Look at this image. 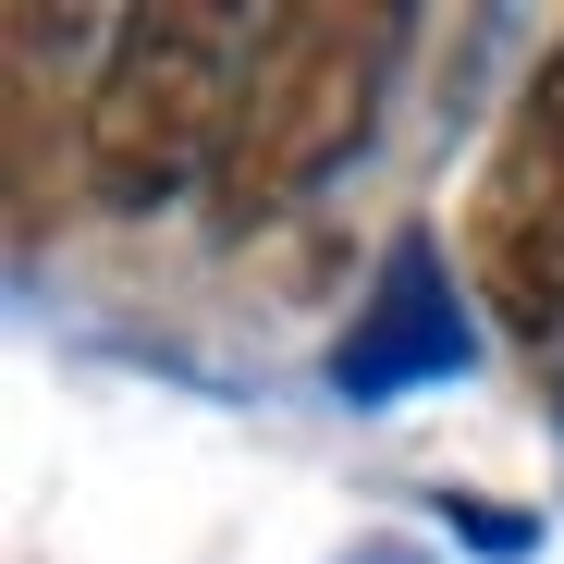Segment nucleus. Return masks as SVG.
<instances>
[{
  "instance_id": "obj_1",
  "label": "nucleus",
  "mask_w": 564,
  "mask_h": 564,
  "mask_svg": "<svg viewBox=\"0 0 564 564\" xmlns=\"http://www.w3.org/2000/svg\"><path fill=\"white\" fill-rule=\"evenodd\" d=\"M393 50H405V13L381 0H295L270 13L258 50H246V99H234V135H221V172H209V221L221 234H258L282 209H307L319 184L368 148L393 99Z\"/></svg>"
},
{
  "instance_id": "obj_2",
  "label": "nucleus",
  "mask_w": 564,
  "mask_h": 564,
  "mask_svg": "<svg viewBox=\"0 0 564 564\" xmlns=\"http://www.w3.org/2000/svg\"><path fill=\"white\" fill-rule=\"evenodd\" d=\"M246 25L221 0H135L99 37V74H86V197L99 209H160L184 184L221 172L234 99H246Z\"/></svg>"
},
{
  "instance_id": "obj_3",
  "label": "nucleus",
  "mask_w": 564,
  "mask_h": 564,
  "mask_svg": "<svg viewBox=\"0 0 564 564\" xmlns=\"http://www.w3.org/2000/svg\"><path fill=\"white\" fill-rule=\"evenodd\" d=\"M454 270L479 282L491 332L564 356V37H552V62H528L516 111L491 123V160L466 184Z\"/></svg>"
},
{
  "instance_id": "obj_4",
  "label": "nucleus",
  "mask_w": 564,
  "mask_h": 564,
  "mask_svg": "<svg viewBox=\"0 0 564 564\" xmlns=\"http://www.w3.org/2000/svg\"><path fill=\"white\" fill-rule=\"evenodd\" d=\"M479 356V307H466V270L442 258L430 221H405L381 246V270H368V295L332 344V393L344 405H393L417 381H454V368Z\"/></svg>"
},
{
  "instance_id": "obj_5",
  "label": "nucleus",
  "mask_w": 564,
  "mask_h": 564,
  "mask_svg": "<svg viewBox=\"0 0 564 564\" xmlns=\"http://www.w3.org/2000/svg\"><path fill=\"white\" fill-rule=\"evenodd\" d=\"M552 417H564V356H552Z\"/></svg>"
}]
</instances>
